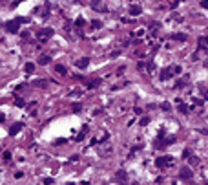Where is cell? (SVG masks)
I'll list each match as a JSON object with an SVG mask.
<instances>
[{
	"mask_svg": "<svg viewBox=\"0 0 208 185\" xmlns=\"http://www.w3.org/2000/svg\"><path fill=\"white\" fill-rule=\"evenodd\" d=\"M181 66L179 64H172V66H168V68H164L163 72H161V81H168V79H172L174 75H181Z\"/></svg>",
	"mask_w": 208,
	"mask_h": 185,
	"instance_id": "1",
	"label": "cell"
},
{
	"mask_svg": "<svg viewBox=\"0 0 208 185\" xmlns=\"http://www.w3.org/2000/svg\"><path fill=\"white\" fill-rule=\"evenodd\" d=\"M201 52H206L208 53V37H199L197 39V52L192 55V61H199Z\"/></svg>",
	"mask_w": 208,
	"mask_h": 185,
	"instance_id": "2",
	"label": "cell"
},
{
	"mask_svg": "<svg viewBox=\"0 0 208 185\" xmlns=\"http://www.w3.org/2000/svg\"><path fill=\"white\" fill-rule=\"evenodd\" d=\"M174 163H175L174 156H161V158H157V160H155V165L159 167V169H166V167H172Z\"/></svg>",
	"mask_w": 208,
	"mask_h": 185,
	"instance_id": "3",
	"label": "cell"
},
{
	"mask_svg": "<svg viewBox=\"0 0 208 185\" xmlns=\"http://www.w3.org/2000/svg\"><path fill=\"white\" fill-rule=\"evenodd\" d=\"M53 35H55V31H53L51 28H42V30H39V31H37V41L46 42L48 39H51Z\"/></svg>",
	"mask_w": 208,
	"mask_h": 185,
	"instance_id": "4",
	"label": "cell"
},
{
	"mask_svg": "<svg viewBox=\"0 0 208 185\" xmlns=\"http://www.w3.org/2000/svg\"><path fill=\"white\" fill-rule=\"evenodd\" d=\"M90 6H91V9L97 11V13H106V11H108V6H106L104 0H90Z\"/></svg>",
	"mask_w": 208,
	"mask_h": 185,
	"instance_id": "5",
	"label": "cell"
},
{
	"mask_svg": "<svg viewBox=\"0 0 208 185\" xmlns=\"http://www.w3.org/2000/svg\"><path fill=\"white\" fill-rule=\"evenodd\" d=\"M6 30H8L9 33H13V35L20 31V22H18V19H15V20H8V22H6Z\"/></svg>",
	"mask_w": 208,
	"mask_h": 185,
	"instance_id": "6",
	"label": "cell"
},
{
	"mask_svg": "<svg viewBox=\"0 0 208 185\" xmlns=\"http://www.w3.org/2000/svg\"><path fill=\"white\" fill-rule=\"evenodd\" d=\"M75 66H77L79 70H86V68L90 66V57H81V59H77V61H75Z\"/></svg>",
	"mask_w": 208,
	"mask_h": 185,
	"instance_id": "7",
	"label": "cell"
},
{
	"mask_svg": "<svg viewBox=\"0 0 208 185\" xmlns=\"http://www.w3.org/2000/svg\"><path fill=\"white\" fill-rule=\"evenodd\" d=\"M179 178H181V180H192V178H194V172H192L188 167H185V169L179 171Z\"/></svg>",
	"mask_w": 208,
	"mask_h": 185,
	"instance_id": "8",
	"label": "cell"
},
{
	"mask_svg": "<svg viewBox=\"0 0 208 185\" xmlns=\"http://www.w3.org/2000/svg\"><path fill=\"white\" fill-rule=\"evenodd\" d=\"M22 128H24V123H13L11 128H9V136H17Z\"/></svg>",
	"mask_w": 208,
	"mask_h": 185,
	"instance_id": "9",
	"label": "cell"
},
{
	"mask_svg": "<svg viewBox=\"0 0 208 185\" xmlns=\"http://www.w3.org/2000/svg\"><path fill=\"white\" fill-rule=\"evenodd\" d=\"M84 24H86V20H84L82 17H79V19L75 20V30L79 31V35H82V31H81V30L84 28Z\"/></svg>",
	"mask_w": 208,
	"mask_h": 185,
	"instance_id": "10",
	"label": "cell"
},
{
	"mask_svg": "<svg viewBox=\"0 0 208 185\" xmlns=\"http://www.w3.org/2000/svg\"><path fill=\"white\" fill-rule=\"evenodd\" d=\"M128 13H130L132 17H139V15L143 13V8H141V6H132V8H130V11H128Z\"/></svg>",
	"mask_w": 208,
	"mask_h": 185,
	"instance_id": "11",
	"label": "cell"
},
{
	"mask_svg": "<svg viewBox=\"0 0 208 185\" xmlns=\"http://www.w3.org/2000/svg\"><path fill=\"white\" fill-rule=\"evenodd\" d=\"M49 63H51V55H40V57H39V64H42V66H46V64H49Z\"/></svg>",
	"mask_w": 208,
	"mask_h": 185,
	"instance_id": "12",
	"label": "cell"
},
{
	"mask_svg": "<svg viewBox=\"0 0 208 185\" xmlns=\"http://www.w3.org/2000/svg\"><path fill=\"white\" fill-rule=\"evenodd\" d=\"M177 110H179L181 114H188V112H190V106H188V105H185L183 101H179V103H177Z\"/></svg>",
	"mask_w": 208,
	"mask_h": 185,
	"instance_id": "13",
	"label": "cell"
},
{
	"mask_svg": "<svg viewBox=\"0 0 208 185\" xmlns=\"http://www.w3.org/2000/svg\"><path fill=\"white\" fill-rule=\"evenodd\" d=\"M172 39H174V41H179V42H185V41L188 39V35L186 33H174Z\"/></svg>",
	"mask_w": 208,
	"mask_h": 185,
	"instance_id": "14",
	"label": "cell"
},
{
	"mask_svg": "<svg viewBox=\"0 0 208 185\" xmlns=\"http://www.w3.org/2000/svg\"><path fill=\"white\" fill-rule=\"evenodd\" d=\"M101 84H102V79H93V81H90V83H88V88H90V90H93V88H99Z\"/></svg>",
	"mask_w": 208,
	"mask_h": 185,
	"instance_id": "15",
	"label": "cell"
},
{
	"mask_svg": "<svg viewBox=\"0 0 208 185\" xmlns=\"http://www.w3.org/2000/svg\"><path fill=\"white\" fill-rule=\"evenodd\" d=\"M55 72H57V73H60V75H66V73H68V70H66V66H64V64H57V66H55Z\"/></svg>",
	"mask_w": 208,
	"mask_h": 185,
	"instance_id": "16",
	"label": "cell"
},
{
	"mask_svg": "<svg viewBox=\"0 0 208 185\" xmlns=\"http://www.w3.org/2000/svg\"><path fill=\"white\" fill-rule=\"evenodd\" d=\"M86 134H88V125H84V127H82V130H81V134L77 136V141H82L84 138H86Z\"/></svg>",
	"mask_w": 208,
	"mask_h": 185,
	"instance_id": "17",
	"label": "cell"
},
{
	"mask_svg": "<svg viewBox=\"0 0 208 185\" xmlns=\"http://www.w3.org/2000/svg\"><path fill=\"white\" fill-rule=\"evenodd\" d=\"M24 72H26V73H33V72H35V64H33V63H26V64H24Z\"/></svg>",
	"mask_w": 208,
	"mask_h": 185,
	"instance_id": "18",
	"label": "cell"
},
{
	"mask_svg": "<svg viewBox=\"0 0 208 185\" xmlns=\"http://www.w3.org/2000/svg\"><path fill=\"white\" fill-rule=\"evenodd\" d=\"M15 106H18V108H24V106H26V101H24L22 97H17V99H15Z\"/></svg>",
	"mask_w": 208,
	"mask_h": 185,
	"instance_id": "19",
	"label": "cell"
},
{
	"mask_svg": "<svg viewBox=\"0 0 208 185\" xmlns=\"http://www.w3.org/2000/svg\"><path fill=\"white\" fill-rule=\"evenodd\" d=\"M188 161H190L192 167H197V165H199V158H197V156H190V158H188Z\"/></svg>",
	"mask_w": 208,
	"mask_h": 185,
	"instance_id": "20",
	"label": "cell"
},
{
	"mask_svg": "<svg viewBox=\"0 0 208 185\" xmlns=\"http://www.w3.org/2000/svg\"><path fill=\"white\" fill-rule=\"evenodd\" d=\"M104 24L101 20H91V30H101Z\"/></svg>",
	"mask_w": 208,
	"mask_h": 185,
	"instance_id": "21",
	"label": "cell"
},
{
	"mask_svg": "<svg viewBox=\"0 0 208 185\" xmlns=\"http://www.w3.org/2000/svg\"><path fill=\"white\" fill-rule=\"evenodd\" d=\"M186 83H188V77H183V79H179V81H177L175 86L177 88H183V86H186Z\"/></svg>",
	"mask_w": 208,
	"mask_h": 185,
	"instance_id": "22",
	"label": "cell"
},
{
	"mask_svg": "<svg viewBox=\"0 0 208 185\" xmlns=\"http://www.w3.org/2000/svg\"><path fill=\"white\" fill-rule=\"evenodd\" d=\"M117 178H119V180H122V182H126V180H128V176H126L124 171H117Z\"/></svg>",
	"mask_w": 208,
	"mask_h": 185,
	"instance_id": "23",
	"label": "cell"
},
{
	"mask_svg": "<svg viewBox=\"0 0 208 185\" xmlns=\"http://www.w3.org/2000/svg\"><path fill=\"white\" fill-rule=\"evenodd\" d=\"M139 125H141V127H146V125H150V117H148V116H144V117H141V121H139Z\"/></svg>",
	"mask_w": 208,
	"mask_h": 185,
	"instance_id": "24",
	"label": "cell"
},
{
	"mask_svg": "<svg viewBox=\"0 0 208 185\" xmlns=\"http://www.w3.org/2000/svg\"><path fill=\"white\" fill-rule=\"evenodd\" d=\"M2 160H4V161H9V160H11V152H9V150L2 152Z\"/></svg>",
	"mask_w": 208,
	"mask_h": 185,
	"instance_id": "25",
	"label": "cell"
},
{
	"mask_svg": "<svg viewBox=\"0 0 208 185\" xmlns=\"http://www.w3.org/2000/svg\"><path fill=\"white\" fill-rule=\"evenodd\" d=\"M190 156H192V150H190V149H185V150H183V158H185V160H188Z\"/></svg>",
	"mask_w": 208,
	"mask_h": 185,
	"instance_id": "26",
	"label": "cell"
},
{
	"mask_svg": "<svg viewBox=\"0 0 208 185\" xmlns=\"http://www.w3.org/2000/svg\"><path fill=\"white\" fill-rule=\"evenodd\" d=\"M81 110H82V105H81V103H75V105H73V112H75V114L81 112Z\"/></svg>",
	"mask_w": 208,
	"mask_h": 185,
	"instance_id": "27",
	"label": "cell"
},
{
	"mask_svg": "<svg viewBox=\"0 0 208 185\" xmlns=\"http://www.w3.org/2000/svg\"><path fill=\"white\" fill-rule=\"evenodd\" d=\"M161 108L166 110V112H170V110H172V105H170V103H163V105H161Z\"/></svg>",
	"mask_w": 208,
	"mask_h": 185,
	"instance_id": "28",
	"label": "cell"
},
{
	"mask_svg": "<svg viewBox=\"0 0 208 185\" xmlns=\"http://www.w3.org/2000/svg\"><path fill=\"white\" fill-rule=\"evenodd\" d=\"M174 141H175V136H170L166 141H164V145H174Z\"/></svg>",
	"mask_w": 208,
	"mask_h": 185,
	"instance_id": "29",
	"label": "cell"
},
{
	"mask_svg": "<svg viewBox=\"0 0 208 185\" xmlns=\"http://www.w3.org/2000/svg\"><path fill=\"white\" fill-rule=\"evenodd\" d=\"M35 84H37V86H48V81H35Z\"/></svg>",
	"mask_w": 208,
	"mask_h": 185,
	"instance_id": "30",
	"label": "cell"
},
{
	"mask_svg": "<svg viewBox=\"0 0 208 185\" xmlns=\"http://www.w3.org/2000/svg\"><path fill=\"white\" fill-rule=\"evenodd\" d=\"M42 182H44L46 185H51V183H55V180H53V178H44Z\"/></svg>",
	"mask_w": 208,
	"mask_h": 185,
	"instance_id": "31",
	"label": "cell"
},
{
	"mask_svg": "<svg viewBox=\"0 0 208 185\" xmlns=\"http://www.w3.org/2000/svg\"><path fill=\"white\" fill-rule=\"evenodd\" d=\"M29 35H31L29 31H20V37H22V39H29Z\"/></svg>",
	"mask_w": 208,
	"mask_h": 185,
	"instance_id": "32",
	"label": "cell"
},
{
	"mask_svg": "<svg viewBox=\"0 0 208 185\" xmlns=\"http://www.w3.org/2000/svg\"><path fill=\"white\" fill-rule=\"evenodd\" d=\"M201 8H203V9H208V0H201Z\"/></svg>",
	"mask_w": 208,
	"mask_h": 185,
	"instance_id": "33",
	"label": "cell"
},
{
	"mask_svg": "<svg viewBox=\"0 0 208 185\" xmlns=\"http://www.w3.org/2000/svg\"><path fill=\"white\" fill-rule=\"evenodd\" d=\"M194 103H195L197 106H203V99H194Z\"/></svg>",
	"mask_w": 208,
	"mask_h": 185,
	"instance_id": "34",
	"label": "cell"
},
{
	"mask_svg": "<svg viewBox=\"0 0 208 185\" xmlns=\"http://www.w3.org/2000/svg\"><path fill=\"white\" fill-rule=\"evenodd\" d=\"M144 68H146L144 63H139V70H141V72H144Z\"/></svg>",
	"mask_w": 208,
	"mask_h": 185,
	"instance_id": "35",
	"label": "cell"
},
{
	"mask_svg": "<svg viewBox=\"0 0 208 185\" xmlns=\"http://www.w3.org/2000/svg\"><path fill=\"white\" fill-rule=\"evenodd\" d=\"M22 176H24V172H20V171H18V172H15V178H22Z\"/></svg>",
	"mask_w": 208,
	"mask_h": 185,
	"instance_id": "36",
	"label": "cell"
},
{
	"mask_svg": "<svg viewBox=\"0 0 208 185\" xmlns=\"http://www.w3.org/2000/svg\"><path fill=\"white\" fill-rule=\"evenodd\" d=\"M119 55H121V53H119V52H113V53L110 55V57H112V59H115V57H119Z\"/></svg>",
	"mask_w": 208,
	"mask_h": 185,
	"instance_id": "37",
	"label": "cell"
},
{
	"mask_svg": "<svg viewBox=\"0 0 208 185\" xmlns=\"http://www.w3.org/2000/svg\"><path fill=\"white\" fill-rule=\"evenodd\" d=\"M199 132H201V134H205V136H208V128H201Z\"/></svg>",
	"mask_w": 208,
	"mask_h": 185,
	"instance_id": "38",
	"label": "cell"
},
{
	"mask_svg": "<svg viewBox=\"0 0 208 185\" xmlns=\"http://www.w3.org/2000/svg\"><path fill=\"white\" fill-rule=\"evenodd\" d=\"M6 119V117H4V116H2V114H0V123H2V121Z\"/></svg>",
	"mask_w": 208,
	"mask_h": 185,
	"instance_id": "39",
	"label": "cell"
},
{
	"mask_svg": "<svg viewBox=\"0 0 208 185\" xmlns=\"http://www.w3.org/2000/svg\"><path fill=\"white\" fill-rule=\"evenodd\" d=\"M75 2H79V4H84V2H86V0H75Z\"/></svg>",
	"mask_w": 208,
	"mask_h": 185,
	"instance_id": "40",
	"label": "cell"
},
{
	"mask_svg": "<svg viewBox=\"0 0 208 185\" xmlns=\"http://www.w3.org/2000/svg\"><path fill=\"white\" fill-rule=\"evenodd\" d=\"M4 2H8V0H4Z\"/></svg>",
	"mask_w": 208,
	"mask_h": 185,
	"instance_id": "41",
	"label": "cell"
}]
</instances>
